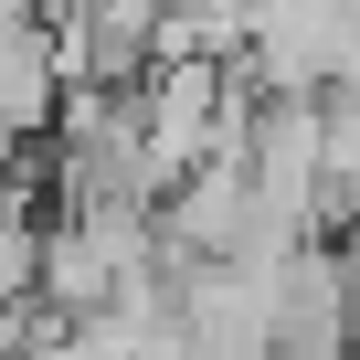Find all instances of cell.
I'll list each match as a JSON object with an SVG mask.
<instances>
[{
	"instance_id": "cell-1",
	"label": "cell",
	"mask_w": 360,
	"mask_h": 360,
	"mask_svg": "<svg viewBox=\"0 0 360 360\" xmlns=\"http://www.w3.org/2000/svg\"><path fill=\"white\" fill-rule=\"evenodd\" d=\"M64 106V32L43 11H0V127L32 138Z\"/></svg>"
},
{
	"instance_id": "cell-2",
	"label": "cell",
	"mask_w": 360,
	"mask_h": 360,
	"mask_svg": "<svg viewBox=\"0 0 360 360\" xmlns=\"http://www.w3.org/2000/svg\"><path fill=\"white\" fill-rule=\"evenodd\" d=\"M349 360H360V339H349Z\"/></svg>"
}]
</instances>
